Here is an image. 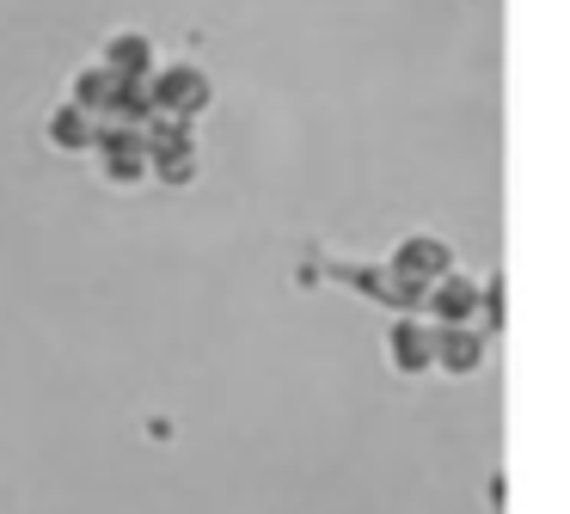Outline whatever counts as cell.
Masks as SVG:
<instances>
[{
	"label": "cell",
	"instance_id": "obj_1",
	"mask_svg": "<svg viewBox=\"0 0 570 514\" xmlns=\"http://www.w3.org/2000/svg\"><path fill=\"white\" fill-rule=\"evenodd\" d=\"M148 98L160 117H178V122H197L203 110L215 105V80L197 68V61H160L148 73Z\"/></svg>",
	"mask_w": 570,
	"mask_h": 514
},
{
	"label": "cell",
	"instance_id": "obj_2",
	"mask_svg": "<svg viewBox=\"0 0 570 514\" xmlns=\"http://www.w3.org/2000/svg\"><path fill=\"white\" fill-rule=\"evenodd\" d=\"M491 362V337L479 325H435V349H430V374L448 379H479Z\"/></svg>",
	"mask_w": 570,
	"mask_h": 514
},
{
	"label": "cell",
	"instance_id": "obj_3",
	"mask_svg": "<svg viewBox=\"0 0 570 514\" xmlns=\"http://www.w3.org/2000/svg\"><path fill=\"white\" fill-rule=\"evenodd\" d=\"M430 349H435V325L423 313H399L386 325V367L399 379H423L430 374Z\"/></svg>",
	"mask_w": 570,
	"mask_h": 514
},
{
	"label": "cell",
	"instance_id": "obj_4",
	"mask_svg": "<svg viewBox=\"0 0 570 514\" xmlns=\"http://www.w3.org/2000/svg\"><path fill=\"white\" fill-rule=\"evenodd\" d=\"M430 325H479V281L466 269H448L423 288V306H417Z\"/></svg>",
	"mask_w": 570,
	"mask_h": 514
},
{
	"label": "cell",
	"instance_id": "obj_5",
	"mask_svg": "<svg viewBox=\"0 0 570 514\" xmlns=\"http://www.w3.org/2000/svg\"><path fill=\"white\" fill-rule=\"evenodd\" d=\"M386 269L405 276V281H417V288H430L435 276L454 269V245L435 239V233H405V239L393 245V257H386Z\"/></svg>",
	"mask_w": 570,
	"mask_h": 514
},
{
	"label": "cell",
	"instance_id": "obj_6",
	"mask_svg": "<svg viewBox=\"0 0 570 514\" xmlns=\"http://www.w3.org/2000/svg\"><path fill=\"white\" fill-rule=\"evenodd\" d=\"M99 61L117 73V80H148L154 68H160V43H154L148 31H111L99 49Z\"/></svg>",
	"mask_w": 570,
	"mask_h": 514
},
{
	"label": "cell",
	"instance_id": "obj_7",
	"mask_svg": "<svg viewBox=\"0 0 570 514\" xmlns=\"http://www.w3.org/2000/svg\"><path fill=\"white\" fill-rule=\"evenodd\" d=\"M43 141L56 147V154H92V117L80 105H56L50 117H43Z\"/></svg>",
	"mask_w": 570,
	"mask_h": 514
},
{
	"label": "cell",
	"instance_id": "obj_8",
	"mask_svg": "<svg viewBox=\"0 0 570 514\" xmlns=\"http://www.w3.org/2000/svg\"><path fill=\"white\" fill-rule=\"evenodd\" d=\"M111 92H117V73L105 68V61H92V68H80L75 80H68V105H80L87 117H99V110L111 105Z\"/></svg>",
	"mask_w": 570,
	"mask_h": 514
},
{
	"label": "cell",
	"instance_id": "obj_9",
	"mask_svg": "<svg viewBox=\"0 0 570 514\" xmlns=\"http://www.w3.org/2000/svg\"><path fill=\"white\" fill-rule=\"evenodd\" d=\"M154 178H160L166 190H178V184H197V154H166V159H154Z\"/></svg>",
	"mask_w": 570,
	"mask_h": 514
}]
</instances>
